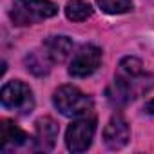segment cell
<instances>
[{
    "mask_svg": "<svg viewBox=\"0 0 154 154\" xmlns=\"http://www.w3.org/2000/svg\"><path fill=\"white\" fill-rule=\"evenodd\" d=\"M53 103L63 116H69V118L87 116L94 107V102L91 96H87L78 87H72V85L58 87L53 94Z\"/></svg>",
    "mask_w": 154,
    "mask_h": 154,
    "instance_id": "cell-3",
    "label": "cell"
},
{
    "mask_svg": "<svg viewBox=\"0 0 154 154\" xmlns=\"http://www.w3.org/2000/svg\"><path fill=\"white\" fill-rule=\"evenodd\" d=\"M143 111H145L147 114H150V116H154V100H150V102H147V103H145V107H143Z\"/></svg>",
    "mask_w": 154,
    "mask_h": 154,
    "instance_id": "cell-14",
    "label": "cell"
},
{
    "mask_svg": "<svg viewBox=\"0 0 154 154\" xmlns=\"http://www.w3.org/2000/svg\"><path fill=\"white\" fill-rule=\"evenodd\" d=\"M51 60L47 56V53L44 51V47H40L38 51H31L27 56H26V65H27V71H31L33 74L36 76H44L49 72L51 69Z\"/></svg>",
    "mask_w": 154,
    "mask_h": 154,
    "instance_id": "cell-11",
    "label": "cell"
},
{
    "mask_svg": "<svg viewBox=\"0 0 154 154\" xmlns=\"http://www.w3.org/2000/svg\"><path fill=\"white\" fill-rule=\"evenodd\" d=\"M100 63H102V49L93 44L82 45L74 53L69 63V74L72 78H87L100 67Z\"/></svg>",
    "mask_w": 154,
    "mask_h": 154,
    "instance_id": "cell-6",
    "label": "cell"
},
{
    "mask_svg": "<svg viewBox=\"0 0 154 154\" xmlns=\"http://www.w3.org/2000/svg\"><path fill=\"white\" fill-rule=\"evenodd\" d=\"M58 13V6L51 0H13L9 17L15 26H33Z\"/></svg>",
    "mask_w": 154,
    "mask_h": 154,
    "instance_id": "cell-2",
    "label": "cell"
},
{
    "mask_svg": "<svg viewBox=\"0 0 154 154\" xmlns=\"http://www.w3.org/2000/svg\"><path fill=\"white\" fill-rule=\"evenodd\" d=\"M0 100H2V105L6 109L13 111L17 114H29L35 109L33 91L22 80L8 82L2 87V91H0Z\"/></svg>",
    "mask_w": 154,
    "mask_h": 154,
    "instance_id": "cell-4",
    "label": "cell"
},
{
    "mask_svg": "<svg viewBox=\"0 0 154 154\" xmlns=\"http://www.w3.org/2000/svg\"><path fill=\"white\" fill-rule=\"evenodd\" d=\"M42 47L53 63H62L72 53V42L67 36H49L44 40Z\"/></svg>",
    "mask_w": 154,
    "mask_h": 154,
    "instance_id": "cell-10",
    "label": "cell"
},
{
    "mask_svg": "<svg viewBox=\"0 0 154 154\" xmlns=\"http://www.w3.org/2000/svg\"><path fill=\"white\" fill-rule=\"evenodd\" d=\"M96 4L107 15H122L132 9V0H96Z\"/></svg>",
    "mask_w": 154,
    "mask_h": 154,
    "instance_id": "cell-13",
    "label": "cell"
},
{
    "mask_svg": "<svg viewBox=\"0 0 154 154\" xmlns=\"http://www.w3.org/2000/svg\"><path fill=\"white\" fill-rule=\"evenodd\" d=\"M96 132V120L82 116L72 122L65 132V145L71 152H84L91 147Z\"/></svg>",
    "mask_w": 154,
    "mask_h": 154,
    "instance_id": "cell-5",
    "label": "cell"
},
{
    "mask_svg": "<svg viewBox=\"0 0 154 154\" xmlns=\"http://www.w3.org/2000/svg\"><path fill=\"white\" fill-rule=\"evenodd\" d=\"M154 85V76L145 72L141 62L134 56H127L118 63L114 82L107 89V98L112 105L122 107L140 94L147 93Z\"/></svg>",
    "mask_w": 154,
    "mask_h": 154,
    "instance_id": "cell-1",
    "label": "cell"
},
{
    "mask_svg": "<svg viewBox=\"0 0 154 154\" xmlns=\"http://www.w3.org/2000/svg\"><path fill=\"white\" fill-rule=\"evenodd\" d=\"M56 138H58V123L49 116L38 118L35 123V140H33L35 149L49 152V150H53Z\"/></svg>",
    "mask_w": 154,
    "mask_h": 154,
    "instance_id": "cell-8",
    "label": "cell"
},
{
    "mask_svg": "<svg viewBox=\"0 0 154 154\" xmlns=\"http://www.w3.org/2000/svg\"><path fill=\"white\" fill-rule=\"evenodd\" d=\"M91 15H93V8L85 0H69L65 6V17L72 22H84Z\"/></svg>",
    "mask_w": 154,
    "mask_h": 154,
    "instance_id": "cell-12",
    "label": "cell"
},
{
    "mask_svg": "<svg viewBox=\"0 0 154 154\" xmlns=\"http://www.w3.org/2000/svg\"><path fill=\"white\" fill-rule=\"evenodd\" d=\"M29 140L31 138L13 122L9 120L0 122V150L2 152H13L15 149H20L26 143H29Z\"/></svg>",
    "mask_w": 154,
    "mask_h": 154,
    "instance_id": "cell-9",
    "label": "cell"
},
{
    "mask_svg": "<svg viewBox=\"0 0 154 154\" xmlns=\"http://www.w3.org/2000/svg\"><path fill=\"white\" fill-rule=\"evenodd\" d=\"M131 129L122 114H114L103 129V143L111 150H120L129 143Z\"/></svg>",
    "mask_w": 154,
    "mask_h": 154,
    "instance_id": "cell-7",
    "label": "cell"
}]
</instances>
